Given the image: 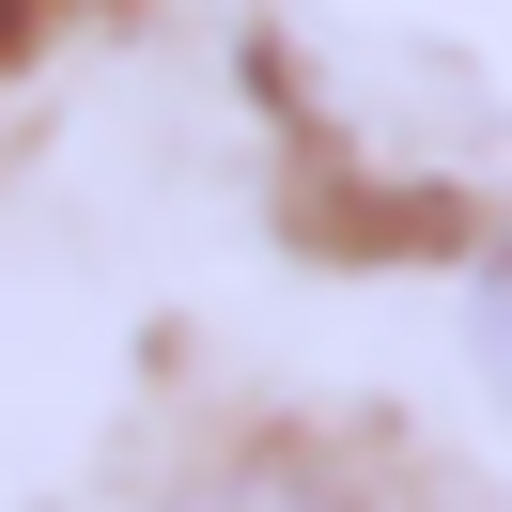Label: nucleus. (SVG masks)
<instances>
[{"label": "nucleus", "mask_w": 512, "mask_h": 512, "mask_svg": "<svg viewBox=\"0 0 512 512\" xmlns=\"http://www.w3.org/2000/svg\"><path fill=\"white\" fill-rule=\"evenodd\" d=\"M32 16H47V0H0V47H32Z\"/></svg>", "instance_id": "7ed1b4c3"}, {"label": "nucleus", "mask_w": 512, "mask_h": 512, "mask_svg": "<svg viewBox=\"0 0 512 512\" xmlns=\"http://www.w3.org/2000/svg\"><path fill=\"white\" fill-rule=\"evenodd\" d=\"M202 512H388V497L326 481L311 450H249V466H218V481H202Z\"/></svg>", "instance_id": "f257e3e1"}, {"label": "nucleus", "mask_w": 512, "mask_h": 512, "mask_svg": "<svg viewBox=\"0 0 512 512\" xmlns=\"http://www.w3.org/2000/svg\"><path fill=\"white\" fill-rule=\"evenodd\" d=\"M481 357H497V388H512V249H497V280H481Z\"/></svg>", "instance_id": "f03ea898"}]
</instances>
